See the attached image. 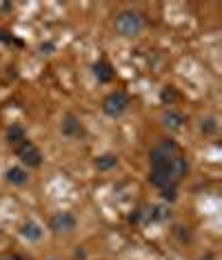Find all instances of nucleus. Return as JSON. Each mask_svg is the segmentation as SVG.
Returning <instances> with one entry per match:
<instances>
[{
  "instance_id": "39448f33",
  "label": "nucleus",
  "mask_w": 222,
  "mask_h": 260,
  "mask_svg": "<svg viewBox=\"0 0 222 260\" xmlns=\"http://www.w3.org/2000/svg\"><path fill=\"white\" fill-rule=\"evenodd\" d=\"M187 171H189V162H187V158L182 156H173L171 158V162H169V176H171V182H178V180H182L184 176H187Z\"/></svg>"
},
{
  "instance_id": "423d86ee",
  "label": "nucleus",
  "mask_w": 222,
  "mask_h": 260,
  "mask_svg": "<svg viewBox=\"0 0 222 260\" xmlns=\"http://www.w3.org/2000/svg\"><path fill=\"white\" fill-rule=\"evenodd\" d=\"M60 132H62V136H67V138H78V136L83 134V125H80V120L73 114H67L62 118Z\"/></svg>"
},
{
  "instance_id": "ddd939ff",
  "label": "nucleus",
  "mask_w": 222,
  "mask_h": 260,
  "mask_svg": "<svg viewBox=\"0 0 222 260\" xmlns=\"http://www.w3.org/2000/svg\"><path fill=\"white\" fill-rule=\"evenodd\" d=\"M215 129H218V125H215L213 118H207V120H202V132L204 134H213Z\"/></svg>"
},
{
  "instance_id": "4468645a",
  "label": "nucleus",
  "mask_w": 222,
  "mask_h": 260,
  "mask_svg": "<svg viewBox=\"0 0 222 260\" xmlns=\"http://www.w3.org/2000/svg\"><path fill=\"white\" fill-rule=\"evenodd\" d=\"M200 260H215L213 256H204V258H200Z\"/></svg>"
},
{
  "instance_id": "1a4fd4ad",
  "label": "nucleus",
  "mask_w": 222,
  "mask_h": 260,
  "mask_svg": "<svg viewBox=\"0 0 222 260\" xmlns=\"http://www.w3.org/2000/svg\"><path fill=\"white\" fill-rule=\"evenodd\" d=\"M162 120H165V127L171 129V132H180V129L184 127V118H182V114H178V111H167Z\"/></svg>"
},
{
  "instance_id": "f03ea898",
  "label": "nucleus",
  "mask_w": 222,
  "mask_h": 260,
  "mask_svg": "<svg viewBox=\"0 0 222 260\" xmlns=\"http://www.w3.org/2000/svg\"><path fill=\"white\" fill-rule=\"evenodd\" d=\"M127 107H129V98H127V93L120 91V89L111 91L109 96L102 100V111H104V114H107L109 118L122 116V114L127 111Z\"/></svg>"
},
{
  "instance_id": "0eeeda50",
  "label": "nucleus",
  "mask_w": 222,
  "mask_h": 260,
  "mask_svg": "<svg viewBox=\"0 0 222 260\" xmlns=\"http://www.w3.org/2000/svg\"><path fill=\"white\" fill-rule=\"evenodd\" d=\"M20 234H22V238H27L29 242H38L40 238H43V229H40V224L33 222V220H27L25 224H22Z\"/></svg>"
},
{
  "instance_id": "6e6552de",
  "label": "nucleus",
  "mask_w": 222,
  "mask_h": 260,
  "mask_svg": "<svg viewBox=\"0 0 222 260\" xmlns=\"http://www.w3.org/2000/svg\"><path fill=\"white\" fill-rule=\"evenodd\" d=\"M27 180H29V176H27V171L22 169V167H11V169H7V182H9V185L22 187V185H27Z\"/></svg>"
},
{
  "instance_id": "9b49d317",
  "label": "nucleus",
  "mask_w": 222,
  "mask_h": 260,
  "mask_svg": "<svg viewBox=\"0 0 222 260\" xmlns=\"http://www.w3.org/2000/svg\"><path fill=\"white\" fill-rule=\"evenodd\" d=\"M118 165V158L114 156V153H102V156H98L96 158V167L98 171H111Z\"/></svg>"
},
{
  "instance_id": "f257e3e1",
  "label": "nucleus",
  "mask_w": 222,
  "mask_h": 260,
  "mask_svg": "<svg viewBox=\"0 0 222 260\" xmlns=\"http://www.w3.org/2000/svg\"><path fill=\"white\" fill-rule=\"evenodd\" d=\"M116 31L125 38H133V36H140L144 29V18L138 14V11H120L116 16V22H114Z\"/></svg>"
},
{
  "instance_id": "f8f14e48",
  "label": "nucleus",
  "mask_w": 222,
  "mask_h": 260,
  "mask_svg": "<svg viewBox=\"0 0 222 260\" xmlns=\"http://www.w3.org/2000/svg\"><path fill=\"white\" fill-rule=\"evenodd\" d=\"M7 140L11 145H22L25 143V132H22V127L18 125H14V127H9V132H7Z\"/></svg>"
},
{
  "instance_id": "20e7f679",
  "label": "nucleus",
  "mask_w": 222,
  "mask_h": 260,
  "mask_svg": "<svg viewBox=\"0 0 222 260\" xmlns=\"http://www.w3.org/2000/svg\"><path fill=\"white\" fill-rule=\"evenodd\" d=\"M49 227L54 229L56 234L73 232V229H76V216H73V214H69V211H58V214L51 216Z\"/></svg>"
},
{
  "instance_id": "9d476101",
  "label": "nucleus",
  "mask_w": 222,
  "mask_h": 260,
  "mask_svg": "<svg viewBox=\"0 0 222 260\" xmlns=\"http://www.w3.org/2000/svg\"><path fill=\"white\" fill-rule=\"evenodd\" d=\"M93 74H96V78L100 82H111V80H114V69H111L109 62H96Z\"/></svg>"
},
{
  "instance_id": "7ed1b4c3",
  "label": "nucleus",
  "mask_w": 222,
  "mask_h": 260,
  "mask_svg": "<svg viewBox=\"0 0 222 260\" xmlns=\"http://www.w3.org/2000/svg\"><path fill=\"white\" fill-rule=\"evenodd\" d=\"M18 158L22 160V165H27V167H31V169L43 165V153H40V149L33 143H29V140L18 145Z\"/></svg>"
}]
</instances>
